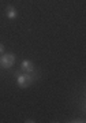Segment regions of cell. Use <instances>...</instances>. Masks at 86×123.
I'll use <instances>...</instances> for the list:
<instances>
[{"label":"cell","instance_id":"cell-1","mask_svg":"<svg viewBox=\"0 0 86 123\" xmlns=\"http://www.w3.org/2000/svg\"><path fill=\"white\" fill-rule=\"evenodd\" d=\"M17 84L19 88L22 89H26V88H29L31 84H33V77H31L29 73H23V74H19V73H17Z\"/></svg>","mask_w":86,"mask_h":123},{"label":"cell","instance_id":"cell-2","mask_svg":"<svg viewBox=\"0 0 86 123\" xmlns=\"http://www.w3.org/2000/svg\"><path fill=\"white\" fill-rule=\"evenodd\" d=\"M15 64V55L14 53H3L0 57V66L3 68H10Z\"/></svg>","mask_w":86,"mask_h":123},{"label":"cell","instance_id":"cell-3","mask_svg":"<svg viewBox=\"0 0 86 123\" xmlns=\"http://www.w3.org/2000/svg\"><path fill=\"white\" fill-rule=\"evenodd\" d=\"M21 68L23 73H33L34 71V62L30 60V59H25L22 60V64H21Z\"/></svg>","mask_w":86,"mask_h":123},{"label":"cell","instance_id":"cell-4","mask_svg":"<svg viewBox=\"0 0 86 123\" xmlns=\"http://www.w3.org/2000/svg\"><path fill=\"white\" fill-rule=\"evenodd\" d=\"M6 15H7V18L8 19H15V18L18 17V11L17 8L14 7V6H7V8H6Z\"/></svg>","mask_w":86,"mask_h":123},{"label":"cell","instance_id":"cell-5","mask_svg":"<svg viewBox=\"0 0 86 123\" xmlns=\"http://www.w3.org/2000/svg\"><path fill=\"white\" fill-rule=\"evenodd\" d=\"M3 53H4V45L0 43V55H3Z\"/></svg>","mask_w":86,"mask_h":123},{"label":"cell","instance_id":"cell-6","mask_svg":"<svg viewBox=\"0 0 86 123\" xmlns=\"http://www.w3.org/2000/svg\"><path fill=\"white\" fill-rule=\"evenodd\" d=\"M26 122H27V123H33V122H36V120H33V119H27Z\"/></svg>","mask_w":86,"mask_h":123}]
</instances>
